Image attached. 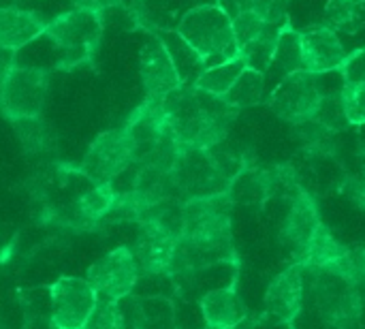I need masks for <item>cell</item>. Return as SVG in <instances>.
I'll return each mask as SVG.
<instances>
[{"label":"cell","mask_w":365,"mask_h":329,"mask_svg":"<svg viewBox=\"0 0 365 329\" xmlns=\"http://www.w3.org/2000/svg\"><path fill=\"white\" fill-rule=\"evenodd\" d=\"M160 107L167 128L182 150H207L227 141L237 118V109H233L225 98L184 86L163 96Z\"/></svg>","instance_id":"cell-1"},{"label":"cell","mask_w":365,"mask_h":329,"mask_svg":"<svg viewBox=\"0 0 365 329\" xmlns=\"http://www.w3.org/2000/svg\"><path fill=\"white\" fill-rule=\"evenodd\" d=\"M43 36L53 47V69H75L94 58L103 39V13L68 9L47 21Z\"/></svg>","instance_id":"cell-2"},{"label":"cell","mask_w":365,"mask_h":329,"mask_svg":"<svg viewBox=\"0 0 365 329\" xmlns=\"http://www.w3.org/2000/svg\"><path fill=\"white\" fill-rule=\"evenodd\" d=\"M175 32L199 54L205 69L240 54L231 17L218 4H199L188 9L178 21Z\"/></svg>","instance_id":"cell-3"},{"label":"cell","mask_w":365,"mask_h":329,"mask_svg":"<svg viewBox=\"0 0 365 329\" xmlns=\"http://www.w3.org/2000/svg\"><path fill=\"white\" fill-rule=\"evenodd\" d=\"M306 272L312 274L310 291L321 319L334 329L353 328L364 313V300L357 285L327 270Z\"/></svg>","instance_id":"cell-4"},{"label":"cell","mask_w":365,"mask_h":329,"mask_svg":"<svg viewBox=\"0 0 365 329\" xmlns=\"http://www.w3.org/2000/svg\"><path fill=\"white\" fill-rule=\"evenodd\" d=\"M49 92V71L43 66L11 64L0 86V111L11 122L43 113Z\"/></svg>","instance_id":"cell-5"},{"label":"cell","mask_w":365,"mask_h":329,"mask_svg":"<svg viewBox=\"0 0 365 329\" xmlns=\"http://www.w3.org/2000/svg\"><path fill=\"white\" fill-rule=\"evenodd\" d=\"M173 180H175L182 201L195 199V197L220 195V193H227L231 186V180L218 165L212 148L180 150V156L173 165Z\"/></svg>","instance_id":"cell-6"},{"label":"cell","mask_w":365,"mask_h":329,"mask_svg":"<svg viewBox=\"0 0 365 329\" xmlns=\"http://www.w3.org/2000/svg\"><path fill=\"white\" fill-rule=\"evenodd\" d=\"M323 75L297 71L280 79L269 98V109L289 124H299L314 118L319 101L323 96Z\"/></svg>","instance_id":"cell-7"},{"label":"cell","mask_w":365,"mask_h":329,"mask_svg":"<svg viewBox=\"0 0 365 329\" xmlns=\"http://www.w3.org/2000/svg\"><path fill=\"white\" fill-rule=\"evenodd\" d=\"M133 165V150L124 128L101 133L88 148L79 171L92 184H113Z\"/></svg>","instance_id":"cell-8"},{"label":"cell","mask_w":365,"mask_h":329,"mask_svg":"<svg viewBox=\"0 0 365 329\" xmlns=\"http://www.w3.org/2000/svg\"><path fill=\"white\" fill-rule=\"evenodd\" d=\"M139 276L141 272L133 250L128 246H118L88 270L86 280L96 291L98 300L120 302L133 293Z\"/></svg>","instance_id":"cell-9"},{"label":"cell","mask_w":365,"mask_h":329,"mask_svg":"<svg viewBox=\"0 0 365 329\" xmlns=\"http://www.w3.org/2000/svg\"><path fill=\"white\" fill-rule=\"evenodd\" d=\"M49 302L51 328L81 329L98 304V295L86 278L64 276L49 287Z\"/></svg>","instance_id":"cell-10"},{"label":"cell","mask_w":365,"mask_h":329,"mask_svg":"<svg viewBox=\"0 0 365 329\" xmlns=\"http://www.w3.org/2000/svg\"><path fill=\"white\" fill-rule=\"evenodd\" d=\"M299 41H302L304 71L308 73L327 75V73L340 71L349 58L344 45L338 39V32H334L325 24L302 30Z\"/></svg>","instance_id":"cell-11"},{"label":"cell","mask_w":365,"mask_h":329,"mask_svg":"<svg viewBox=\"0 0 365 329\" xmlns=\"http://www.w3.org/2000/svg\"><path fill=\"white\" fill-rule=\"evenodd\" d=\"M304 295H306V270L299 263H293L272 280L265 293V317L291 325L302 310Z\"/></svg>","instance_id":"cell-12"},{"label":"cell","mask_w":365,"mask_h":329,"mask_svg":"<svg viewBox=\"0 0 365 329\" xmlns=\"http://www.w3.org/2000/svg\"><path fill=\"white\" fill-rule=\"evenodd\" d=\"M321 225H323V221H321V212H319L314 197L306 188H302L291 199L289 214L280 227V244L284 248H289L297 261L304 255V250L308 248L310 240L314 238V233L319 231Z\"/></svg>","instance_id":"cell-13"},{"label":"cell","mask_w":365,"mask_h":329,"mask_svg":"<svg viewBox=\"0 0 365 329\" xmlns=\"http://www.w3.org/2000/svg\"><path fill=\"white\" fill-rule=\"evenodd\" d=\"M139 75H141V83L145 88V98H163L182 86L178 71L169 58V51L156 32L141 47Z\"/></svg>","instance_id":"cell-14"},{"label":"cell","mask_w":365,"mask_h":329,"mask_svg":"<svg viewBox=\"0 0 365 329\" xmlns=\"http://www.w3.org/2000/svg\"><path fill=\"white\" fill-rule=\"evenodd\" d=\"M175 246H178L175 238H171L169 233H165L163 229H158L150 223H143L141 233L130 250L135 255V261H137L141 274L163 276V274H169Z\"/></svg>","instance_id":"cell-15"},{"label":"cell","mask_w":365,"mask_h":329,"mask_svg":"<svg viewBox=\"0 0 365 329\" xmlns=\"http://www.w3.org/2000/svg\"><path fill=\"white\" fill-rule=\"evenodd\" d=\"M47 28V19L32 9L2 6L0 9V49L17 54Z\"/></svg>","instance_id":"cell-16"},{"label":"cell","mask_w":365,"mask_h":329,"mask_svg":"<svg viewBox=\"0 0 365 329\" xmlns=\"http://www.w3.org/2000/svg\"><path fill=\"white\" fill-rule=\"evenodd\" d=\"M199 306L210 328L235 329L248 319V308L233 287L207 291L201 298Z\"/></svg>","instance_id":"cell-17"},{"label":"cell","mask_w":365,"mask_h":329,"mask_svg":"<svg viewBox=\"0 0 365 329\" xmlns=\"http://www.w3.org/2000/svg\"><path fill=\"white\" fill-rule=\"evenodd\" d=\"M227 195L233 203L244 206H261L274 195V173L272 167H255L246 165L231 182Z\"/></svg>","instance_id":"cell-18"},{"label":"cell","mask_w":365,"mask_h":329,"mask_svg":"<svg viewBox=\"0 0 365 329\" xmlns=\"http://www.w3.org/2000/svg\"><path fill=\"white\" fill-rule=\"evenodd\" d=\"M160 36V41L165 43L167 51H169V58L178 71V77H180V83L184 88H192L197 77L205 71V64L203 60L199 58V54L175 32V30H163V32H156Z\"/></svg>","instance_id":"cell-19"},{"label":"cell","mask_w":365,"mask_h":329,"mask_svg":"<svg viewBox=\"0 0 365 329\" xmlns=\"http://www.w3.org/2000/svg\"><path fill=\"white\" fill-rule=\"evenodd\" d=\"M115 188L111 184H92V188L77 195L73 201V208L83 225V229H92L105 221L109 210L115 203Z\"/></svg>","instance_id":"cell-20"},{"label":"cell","mask_w":365,"mask_h":329,"mask_svg":"<svg viewBox=\"0 0 365 329\" xmlns=\"http://www.w3.org/2000/svg\"><path fill=\"white\" fill-rule=\"evenodd\" d=\"M346 253L349 248L338 238H334V233L325 225H321L314 238L310 240L308 248L295 263H299L304 270H327Z\"/></svg>","instance_id":"cell-21"},{"label":"cell","mask_w":365,"mask_h":329,"mask_svg":"<svg viewBox=\"0 0 365 329\" xmlns=\"http://www.w3.org/2000/svg\"><path fill=\"white\" fill-rule=\"evenodd\" d=\"M11 124L28 156H43L56 150V133L41 116L17 118V120H11Z\"/></svg>","instance_id":"cell-22"},{"label":"cell","mask_w":365,"mask_h":329,"mask_svg":"<svg viewBox=\"0 0 365 329\" xmlns=\"http://www.w3.org/2000/svg\"><path fill=\"white\" fill-rule=\"evenodd\" d=\"M246 60L242 58V54H237L235 58L231 60H225L220 64H214V66H207L195 81L192 88L201 90V92H207L212 96H225L233 83L240 79V75L246 71Z\"/></svg>","instance_id":"cell-23"},{"label":"cell","mask_w":365,"mask_h":329,"mask_svg":"<svg viewBox=\"0 0 365 329\" xmlns=\"http://www.w3.org/2000/svg\"><path fill=\"white\" fill-rule=\"evenodd\" d=\"M323 24L334 32L357 34L365 26V0H329Z\"/></svg>","instance_id":"cell-24"},{"label":"cell","mask_w":365,"mask_h":329,"mask_svg":"<svg viewBox=\"0 0 365 329\" xmlns=\"http://www.w3.org/2000/svg\"><path fill=\"white\" fill-rule=\"evenodd\" d=\"M280 73V77L284 79L291 73H297L304 69L302 62V41H299V32L291 26V21H287L282 26V32L278 36L276 43V51H274V60L272 66Z\"/></svg>","instance_id":"cell-25"},{"label":"cell","mask_w":365,"mask_h":329,"mask_svg":"<svg viewBox=\"0 0 365 329\" xmlns=\"http://www.w3.org/2000/svg\"><path fill=\"white\" fill-rule=\"evenodd\" d=\"M263 88H265V75L255 71V69H246L240 79L233 83V88L222 96L233 109H246V107H255L261 103L263 98Z\"/></svg>","instance_id":"cell-26"},{"label":"cell","mask_w":365,"mask_h":329,"mask_svg":"<svg viewBox=\"0 0 365 329\" xmlns=\"http://www.w3.org/2000/svg\"><path fill=\"white\" fill-rule=\"evenodd\" d=\"M280 32H282V26H267V30L259 39H255L252 43L244 45L240 49V54L246 60V66L248 69H255V71H259L263 75L269 71Z\"/></svg>","instance_id":"cell-27"},{"label":"cell","mask_w":365,"mask_h":329,"mask_svg":"<svg viewBox=\"0 0 365 329\" xmlns=\"http://www.w3.org/2000/svg\"><path fill=\"white\" fill-rule=\"evenodd\" d=\"M314 120L334 135L344 133V131L351 128V124L346 120V113H344V107H342L340 90H336V92L325 90L323 92V96L319 101V107H317V113H314Z\"/></svg>","instance_id":"cell-28"},{"label":"cell","mask_w":365,"mask_h":329,"mask_svg":"<svg viewBox=\"0 0 365 329\" xmlns=\"http://www.w3.org/2000/svg\"><path fill=\"white\" fill-rule=\"evenodd\" d=\"M342 107L346 113V120L351 126H364L365 124V83L359 81H342L340 88Z\"/></svg>","instance_id":"cell-29"},{"label":"cell","mask_w":365,"mask_h":329,"mask_svg":"<svg viewBox=\"0 0 365 329\" xmlns=\"http://www.w3.org/2000/svg\"><path fill=\"white\" fill-rule=\"evenodd\" d=\"M81 329H126V321L120 308V302L98 300L94 310Z\"/></svg>","instance_id":"cell-30"},{"label":"cell","mask_w":365,"mask_h":329,"mask_svg":"<svg viewBox=\"0 0 365 329\" xmlns=\"http://www.w3.org/2000/svg\"><path fill=\"white\" fill-rule=\"evenodd\" d=\"M231 26H233L235 43H237V47L242 49L244 45H248V43H252L255 39H259V36L267 30V26H272V24H265L255 11H242L240 15H235V17L231 19Z\"/></svg>","instance_id":"cell-31"},{"label":"cell","mask_w":365,"mask_h":329,"mask_svg":"<svg viewBox=\"0 0 365 329\" xmlns=\"http://www.w3.org/2000/svg\"><path fill=\"white\" fill-rule=\"evenodd\" d=\"M250 11L272 26H284L289 21V0H252Z\"/></svg>","instance_id":"cell-32"},{"label":"cell","mask_w":365,"mask_h":329,"mask_svg":"<svg viewBox=\"0 0 365 329\" xmlns=\"http://www.w3.org/2000/svg\"><path fill=\"white\" fill-rule=\"evenodd\" d=\"M340 75H342V81L365 83V47L346 58L344 66L340 69Z\"/></svg>","instance_id":"cell-33"},{"label":"cell","mask_w":365,"mask_h":329,"mask_svg":"<svg viewBox=\"0 0 365 329\" xmlns=\"http://www.w3.org/2000/svg\"><path fill=\"white\" fill-rule=\"evenodd\" d=\"M340 188H342V193H344L349 199L355 201L357 208L365 210V182H361L357 176H346Z\"/></svg>","instance_id":"cell-34"},{"label":"cell","mask_w":365,"mask_h":329,"mask_svg":"<svg viewBox=\"0 0 365 329\" xmlns=\"http://www.w3.org/2000/svg\"><path fill=\"white\" fill-rule=\"evenodd\" d=\"M216 4L233 19V17L240 15L242 11H250L252 0H216Z\"/></svg>","instance_id":"cell-35"},{"label":"cell","mask_w":365,"mask_h":329,"mask_svg":"<svg viewBox=\"0 0 365 329\" xmlns=\"http://www.w3.org/2000/svg\"><path fill=\"white\" fill-rule=\"evenodd\" d=\"M11 64H13V54L0 49V86H2V79H4L6 71L11 69Z\"/></svg>","instance_id":"cell-36"},{"label":"cell","mask_w":365,"mask_h":329,"mask_svg":"<svg viewBox=\"0 0 365 329\" xmlns=\"http://www.w3.org/2000/svg\"><path fill=\"white\" fill-rule=\"evenodd\" d=\"M357 163H359V180L365 182V143L359 146V152H357Z\"/></svg>","instance_id":"cell-37"},{"label":"cell","mask_w":365,"mask_h":329,"mask_svg":"<svg viewBox=\"0 0 365 329\" xmlns=\"http://www.w3.org/2000/svg\"><path fill=\"white\" fill-rule=\"evenodd\" d=\"M357 289H359V291H364L365 289V268H364V274H361V280H359V285H357Z\"/></svg>","instance_id":"cell-38"},{"label":"cell","mask_w":365,"mask_h":329,"mask_svg":"<svg viewBox=\"0 0 365 329\" xmlns=\"http://www.w3.org/2000/svg\"><path fill=\"white\" fill-rule=\"evenodd\" d=\"M2 6H4V4H2V0H0V9H2Z\"/></svg>","instance_id":"cell-39"},{"label":"cell","mask_w":365,"mask_h":329,"mask_svg":"<svg viewBox=\"0 0 365 329\" xmlns=\"http://www.w3.org/2000/svg\"><path fill=\"white\" fill-rule=\"evenodd\" d=\"M15 2H17V0H15Z\"/></svg>","instance_id":"cell-40"}]
</instances>
